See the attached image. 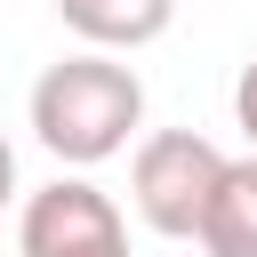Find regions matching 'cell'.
<instances>
[{
  "label": "cell",
  "mask_w": 257,
  "mask_h": 257,
  "mask_svg": "<svg viewBox=\"0 0 257 257\" xmlns=\"http://www.w3.org/2000/svg\"><path fill=\"white\" fill-rule=\"evenodd\" d=\"M56 16L96 48V56H120V48H145L177 24V0H56Z\"/></svg>",
  "instance_id": "cell-4"
},
{
  "label": "cell",
  "mask_w": 257,
  "mask_h": 257,
  "mask_svg": "<svg viewBox=\"0 0 257 257\" xmlns=\"http://www.w3.org/2000/svg\"><path fill=\"white\" fill-rule=\"evenodd\" d=\"M193 241H201L209 257H257V153L225 161V177H217Z\"/></svg>",
  "instance_id": "cell-5"
},
{
  "label": "cell",
  "mask_w": 257,
  "mask_h": 257,
  "mask_svg": "<svg viewBox=\"0 0 257 257\" xmlns=\"http://www.w3.org/2000/svg\"><path fill=\"white\" fill-rule=\"evenodd\" d=\"M16 257H128V225H120L112 193H96L88 177H56V185L24 193Z\"/></svg>",
  "instance_id": "cell-3"
},
{
  "label": "cell",
  "mask_w": 257,
  "mask_h": 257,
  "mask_svg": "<svg viewBox=\"0 0 257 257\" xmlns=\"http://www.w3.org/2000/svg\"><path fill=\"white\" fill-rule=\"evenodd\" d=\"M32 137L64 161V169H96L112 153H128V137L145 128V80L120 56L72 48L32 80Z\"/></svg>",
  "instance_id": "cell-1"
},
{
  "label": "cell",
  "mask_w": 257,
  "mask_h": 257,
  "mask_svg": "<svg viewBox=\"0 0 257 257\" xmlns=\"http://www.w3.org/2000/svg\"><path fill=\"white\" fill-rule=\"evenodd\" d=\"M217 177H225V153H217L201 128H153V137L137 145V161H128V201H137V217H145L153 233L193 241Z\"/></svg>",
  "instance_id": "cell-2"
},
{
  "label": "cell",
  "mask_w": 257,
  "mask_h": 257,
  "mask_svg": "<svg viewBox=\"0 0 257 257\" xmlns=\"http://www.w3.org/2000/svg\"><path fill=\"white\" fill-rule=\"evenodd\" d=\"M233 120H241V137H249V153H257V56H249L241 80H233Z\"/></svg>",
  "instance_id": "cell-6"
},
{
  "label": "cell",
  "mask_w": 257,
  "mask_h": 257,
  "mask_svg": "<svg viewBox=\"0 0 257 257\" xmlns=\"http://www.w3.org/2000/svg\"><path fill=\"white\" fill-rule=\"evenodd\" d=\"M8 201H16V145L0 137V209H8Z\"/></svg>",
  "instance_id": "cell-7"
}]
</instances>
